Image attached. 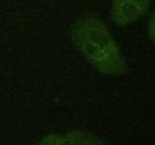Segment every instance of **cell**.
<instances>
[{
    "label": "cell",
    "instance_id": "7a4b0ae2",
    "mask_svg": "<svg viewBox=\"0 0 155 145\" xmlns=\"http://www.w3.org/2000/svg\"><path fill=\"white\" fill-rule=\"evenodd\" d=\"M152 0H112L110 16L115 24L125 26L146 14Z\"/></svg>",
    "mask_w": 155,
    "mask_h": 145
},
{
    "label": "cell",
    "instance_id": "3957f363",
    "mask_svg": "<svg viewBox=\"0 0 155 145\" xmlns=\"http://www.w3.org/2000/svg\"><path fill=\"white\" fill-rule=\"evenodd\" d=\"M40 145H104L102 141L93 134L84 131H71L63 136L50 134L47 136Z\"/></svg>",
    "mask_w": 155,
    "mask_h": 145
},
{
    "label": "cell",
    "instance_id": "6da1fadb",
    "mask_svg": "<svg viewBox=\"0 0 155 145\" xmlns=\"http://www.w3.org/2000/svg\"><path fill=\"white\" fill-rule=\"evenodd\" d=\"M70 36L78 52L98 71L111 76L126 72L127 64L120 46L97 16H81L73 24Z\"/></svg>",
    "mask_w": 155,
    "mask_h": 145
},
{
    "label": "cell",
    "instance_id": "277c9868",
    "mask_svg": "<svg viewBox=\"0 0 155 145\" xmlns=\"http://www.w3.org/2000/svg\"><path fill=\"white\" fill-rule=\"evenodd\" d=\"M147 34L152 43L155 45V11L150 16L147 22Z\"/></svg>",
    "mask_w": 155,
    "mask_h": 145
}]
</instances>
